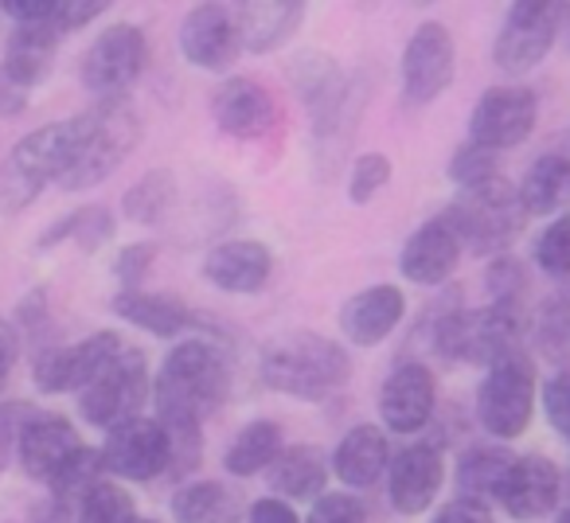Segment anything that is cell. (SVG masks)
<instances>
[{
  "mask_svg": "<svg viewBox=\"0 0 570 523\" xmlns=\"http://www.w3.org/2000/svg\"><path fill=\"white\" fill-rule=\"evenodd\" d=\"M106 461H102V450H75L63 465L51 473L48 489H51V500L59 507H79L87 500V492L95 489L98 481H106Z\"/></svg>",
  "mask_w": 570,
  "mask_h": 523,
  "instance_id": "cell-33",
  "label": "cell"
},
{
  "mask_svg": "<svg viewBox=\"0 0 570 523\" xmlns=\"http://www.w3.org/2000/svg\"><path fill=\"white\" fill-rule=\"evenodd\" d=\"M302 20H305V4H297V0H289V4H243L238 9L243 48L266 56V51L282 48L302 28Z\"/></svg>",
  "mask_w": 570,
  "mask_h": 523,
  "instance_id": "cell-27",
  "label": "cell"
},
{
  "mask_svg": "<svg viewBox=\"0 0 570 523\" xmlns=\"http://www.w3.org/2000/svg\"><path fill=\"white\" fill-rule=\"evenodd\" d=\"M36 406H24V403H9L0 406V468L9 465V457L17 453V442H20V430L28 426Z\"/></svg>",
  "mask_w": 570,
  "mask_h": 523,
  "instance_id": "cell-43",
  "label": "cell"
},
{
  "mask_svg": "<svg viewBox=\"0 0 570 523\" xmlns=\"http://www.w3.org/2000/svg\"><path fill=\"white\" fill-rule=\"evenodd\" d=\"M297 95H302L305 110L313 114V137L317 145H325L328 137H336L341 129H348L356 121V106H352V87L344 79L341 63L325 51H302L289 67Z\"/></svg>",
  "mask_w": 570,
  "mask_h": 523,
  "instance_id": "cell-7",
  "label": "cell"
},
{
  "mask_svg": "<svg viewBox=\"0 0 570 523\" xmlns=\"http://www.w3.org/2000/svg\"><path fill=\"white\" fill-rule=\"evenodd\" d=\"M106 9H110L106 0H59L56 4V32L59 36L79 32V28H87L90 20L102 17Z\"/></svg>",
  "mask_w": 570,
  "mask_h": 523,
  "instance_id": "cell-42",
  "label": "cell"
},
{
  "mask_svg": "<svg viewBox=\"0 0 570 523\" xmlns=\"http://www.w3.org/2000/svg\"><path fill=\"white\" fill-rule=\"evenodd\" d=\"M434 523H489V507L461 496V500H453V504H445Z\"/></svg>",
  "mask_w": 570,
  "mask_h": 523,
  "instance_id": "cell-46",
  "label": "cell"
},
{
  "mask_svg": "<svg viewBox=\"0 0 570 523\" xmlns=\"http://www.w3.org/2000/svg\"><path fill=\"white\" fill-rule=\"evenodd\" d=\"M328 481V468L321 450H309V445H297V450H282V457L269 468V484H274L282 496L289 500H309L321 496Z\"/></svg>",
  "mask_w": 570,
  "mask_h": 523,
  "instance_id": "cell-30",
  "label": "cell"
},
{
  "mask_svg": "<svg viewBox=\"0 0 570 523\" xmlns=\"http://www.w3.org/2000/svg\"><path fill=\"white\" fill-rule=\"evenodd\" d=\"M110 309L118 313L121 320L145 328L153 336H180L196 325L191 309L173 294H149V289H121L110 302Z\"/></svg>",
  "mask_w": 570,
  "mask_h": 523,
  "instance_id": "cell-26",
  "label": "cell"
},
{
  "mask_svg": "<svg viewBox=\"0 0 570 523\" xmlns=\"http://www.w3.org/2000/svg\"><path fill=\"white\" fill-rule=\"evenodd\" d=\"M79 523H137V500L121 481H98L79 504Z\"/></svg>",
  "mask_w": 570,
  "mask_h": 523,
  "instance_id": "cell-35",
  "label": "cell"
},
{
  "mask_svg": "<svg viewBox=\"0 0 570 523\" xmlns=\"http://www.w3.org/2000/svg\"><path fill=\"white\" fill-rule=\"evenodd\" d=\"M274 274V254L258 238H230L207 250L204 278L223 294H258Z\"/></svg>",
  "mask_w": 570,
  "mask_h": 523,
  "instance_id": "cell-19",
  "label": "cell"
},
{
  "mask_svg": "<svg viewBox=\"0 0 570 523\" xmlns=\"http://www.w3.org/2000/svg\"><path fill=\"white\" fill-rule=\"evenodd\" d=\"M512 453L508 450H469L458 465V484H461V496L465 500H497L500 489H504V476L512 468Z\"/></svg>",
  "mask_w": 570,
  "mask_h": 523,
  "instance_id": "cell-34",
  "label": "cell"
},
{
  "mask_svg": "<svg viewBox=\"0 0 570 523\" xmlns=\"http://www.w3.org/2000/svg\"><path fill=\"white\" fill-rule=\"evenodd\" d=\"M106 473H114L118 481H157L173 468V442H168L165 426L157 418H134L126 426L110 430L102 445Z\"/></svg>",
  "mask_w": 570,
  "mask_h": 523,
  "instance_id": "cell-10",
  "label": "cell"
},
{
  "mask_svg": "<svg viewBox=\"0 0 570 523\" xmlns=\"http://www.w3.org/2000/svg\"><path fill=\"white\" fill-rule=\"evenodd\" d=\"M149 43L137 24H114L98 36L87 48L79 63V82L98 98V102H114L126 98V90L141 79Z\"/></svg>",
  "mask_w": 570,
  "mask_h": 523,
  "instance_id": "cell-9",
  "label": "cell"
},
{
  "mask_svg": "<svg viewBox=\"0 0 570 523\" xmlns=\"http://www.w3.org/2000/svg\"><path fill=\"white\" fill-rule=\"evenodd\" d=\"M63 36L51 24H17L9 48H4V63H0V75L12 79L17 87H24L32 95V87H40L51 71V59H56V48Z\"/></svg>",
  "mask_w": 570,
  "mask_h": 523,
  "instance_id": "cell-25",
  "label": "cell"
},
{
  "mask_svg": "<svg viewBox=\"0 0 570 523\" xmlns=\"http://www.w3.org/2000/svg\"><path fill=\"white\" fill-rule=\"evenodd\" d=\"M262 379L294 398H328L352 379V356L321 333H285L262 352Z\"/></svg>",
  "mask_w": 570,
  "mask_h": 523,
  "instance_id": "cell-2",
  "label": "cell"
},
{
  "mask_svg": "<svg viewBox=\"0 0 570 523\" xmlns=\"http://www.w3.org/2000/svg\"><path fill=\"white\" fill-rule=\"evenodd\" d=\"M176 523H235L243 515L238 496L219 481H191L173 496Z\"/></svg>",
  "mask_w": 570,
  "mask_h": 523,
  "instance_id": "cell-28",
  "label": "cell"
},
{
  "mask_svg": "<svg viewBox=\"0 0 570 523\" xmlns=\"http://www.w3.org/2000/svg\"><path fill=\"white\" fill-rule=\"evenodd\" d=\"M121 348H126V341L106 328V333H95L79 344L43 352V356H36V387H40L43 395L87 391L90 383H95V375L102 372Z\"/></svg>",
  "mask_w": 570,
  "mask_h": 523,
  "instance_id": "cell-12",
  "label": "cell"
},
{
  "mask_svg": "<svg viewBox=\"0 0 570 523\" xmlns=\"http://www.w3.org/2000/svg\"><path fill=\"white\" fill-rule=\"evenodd\" d=\"M75 450H82L79 430L67 418H59V414H32L28 426L20 430V442H17L20 468H24L32 481H51V473H56Z\"/></svg>",
  "mask_w": 570,
  "mask_h": 523,
  "instance_id": "cell-23",
  "label": "cell"
},
{
  "mask_svg": "<svg viewBox=\"0 0 570 523\" xmlns=\"http://www.w3.org/2000/svg\"><path fill=\"white\" fill-rule=\"evenodd\" d=\"M387 468H391L387 434H383L380 426H372V422L352 426L333 453V473L341 476L348 489H372Z\"/></svg>",
  "mask_w": 570,
  "mask_h": 523,
  "instance_id": "cell-24",
  "label": "cell"
},
{
  "mask_svg": "<svg viewBox=\"0 0 570 523\" xmlns=\"http://www.w3.org/2000/svg\"><path fill=\"white\" fill-rule=\"evenodd\" d=\"M153 262H157V246L153 243L121 246L118 258H114V278H118L121 289H141L145 274L153 270Z\"/></svg>",
  "mask_w": 570,
  "mask_h": 523,
  "instance_id": "cell-40",
  "label": "cell"
},
{
  "mask_svg": "<svg viewBox=\"0 0 570 523\" xmlns=\"http://www.w3.org/2000/svg\"><path fill=\"white\" fill-rule=\"evenodd\" d=\"M180 51L199 71H227L243 51L238 9L230 4H196L180 24Z\"/></svg>",
  "mask_w": 570,
  "mask_h": 523,
  "instance_id": "cell-14",
  "label": "cell"
},
{
  "mask_svg": "<svg viewBox=\"0 0 570 523\" xmlns=\"http://www.w3.org/2000/svg\"><path fill=\"white\" fill-rule=\"evenodd\" d=\"M450 180L458 184L461 191L476 188V184L497 180V152L484 149V145H476V141L461 145V149L453 152V160H450Z\"/></svg>",
  "mask_w": 570,
  "mask_h": 523,
  "instance_id": "cell-36",
  "label": "cell"
},
{
  "mask_svg": "<svg viewBox=\"0 0 570 523\" xmlns=\"http://www.w3.org/2000/svg\"><path fill=\"white\" fill-rule=\"evenodd\" d=\"M531 411H535V372L520 352H512L489 367L481 391H476V414L492 437L508 442L528 430Z\"/></svg>",
  "mask_w": 570,
  "mask_h": 523,
  "instance_id": "cell-8",
  "label": "cell"
},
{
  "mask_svg": "<svg viewBox=\"0 0 570 523\" xmlns=\"http://www.w3.org/2000/svg\"><path fill=\"white\" fill-rule=\"evenodd\" d=\"M137 523H160V520H141V515H137Z\"/></svg>",
  "mask_w": 570,
  "mask_h": 523,
  "instance_id": "cell-50",
  "label": "cell"
},
{
  "mask_svg": "<svg viewBox=\"0 0 570 523\" xmlns=\"http://www.w3.org/2000/svg\"><path fill=\"white\" fill-rule=\"evenodd\" d=\"M461 238L458 230L445 223V215L422 223L411 238H406L403 254H399V266H403V278L414 286H442L453 270H458L461 258Z\"/></svg>",
  "mask_w": 570,
  "mask_h": 523,
  "instance_id": "cell-20",
  "label": "cell"
},
{
  "mask_svg": "<svg viewBox=\"0 0 570 523\" xmlns=\"http://www.w3.org/2000/svg\"><path fill=\"white\" fill-rule=\"evenodd\" d=\"M173 204H176V176L168 168H153V172H145L121 196V215L129 223H137V227H153V223H160L173 211Z\"/></svg>",
  "mask_w": 570,
  "mask_h": 523,
  "instance_id": "cell-32",
  "label": "cell"
},
{
  "mask_svg": "<svg viewBox=\"0 0 570 523\" xmlns=\"http://www.w3.org/2000/svg\"><path fill=\"white\" fill-rule=\"evenodd\" d=\"M24 110H28V90L0 75V114H4V118H17V114H24Z\"/></svg>",
  "mask_w": 570,
  "mask_h": 523,
  "instance_id": "cell-48",
  "label": "cell"
},
{
  "mask_svg": "<svg viewBox=\"0 0 570 523\" xmlns=\"http://www.w3.org/2000/svg\"><path fill=\"white\" fill-rule=\"evenodd\" d=\"M230 364L215 344L184 341L160 364L153 379L157 422L173 442V473H191L199 465V430L227 403Z\"/></svg>",
  "mask_w": 570,
  "mask_h": 523,
  "instance_id": "cell-1",
  "label": "cell"
},
{
  "mask_svg": "<svg viewBox=\"0 0 570 523\" xmlns=\"http://www.w3.org/2000/svg\"><path fill=\"white\" fill-rule=\"evenodd\" d=\"M87 137H90V110L20 137L17 149L9 152V168L0 176V199H4V207L17 211V207L32 204L43 184L63 180L79 165L82 149H87Z\"/></svg>",
  "mask_w": 570,
  "mask_h": 523,
  "instance_id": "cell-3",
  "label": "cell"
},
{
  "mask_svg": "<svg viewBox=\"0 0 570 523\" xmlns=\"http://www.w3.org/2000/svg\"><path fill=\"white\" fill-rule=\"evenodd\" d=\"M406 317V297L399 286H372L341 305V333L356 348L383 344Z\"/></svg>",
  "mask_w": 570,
  "mask_h": 523,
  "instance_id": "cell-22",
  "label": "cell"
},
{
  "mask_svg": "<svg viewBox=\"0 0 570 523\" xmlns=\"http://www.w3.org/2000/svg\"><path fill=\"white\" fill-rule=\"evenodd\" d=\"M305 523H367V507L348 492H328L309 507Z\"/></svg>",
  "mask_w": 570,
  "mask_h": 523,
  "instance_id": "cell-41",
  "label": "cell"
},
{
  "mask_svg": "<svg viewBox=\"0 0 570 523\" xmlns=\"http://www.w3.org/2000/svg\"><path fill=\"white\" fill-rule=\"evenodd\" d=\"M67 227H71V238L82 250H98V246L114 235V215L95 204V207H82V211L67 215Z\"/></svg>",
  "mask_w": 570,
  "mask_h": 523,
  "instance_id": "cell-39",
  "label": "cell"
},
{
  "mask_svg": "<svg viewBox=\"0 0 570 523\" xmlns=\"http://www.w3.org/2000/svg\"><path fill=\"white\" fill-rule=\"evenodd\" d=\"M277 457H282V426H277V422H250V426L230 442L223 465L235 476H254V473L274 468Z\"/></svg>",
  "mask_w": 570,
  "mask_h": 523,
  "instance_id": "cell-31",
  "label": "cell"
},
{
  "mask_svg": "<svg viewBox=\"0 0 570 523\" xmlns=\"http://www.w3.org/2000/svg\"><path fill=\"white\" fill-rule=\"evenodd\" d=\"M543 406L551 426L559 430L562 437H570V372L554 375L551 383L543 387Z\"/></svg>",
  "mask_w": 570,
  "mask_h": 523,
  "instance_id": "cell-44",
  "label": "cell"
},
{
  "mask_svg": "<svg viewBox=\"0 0 570 523\" xmlns=\"http://www.w3.org/2000/svg\"><path fill=\"white\" fill-rule=\"evenodd\" d=\"M523 215L528 211L520 204V188H512V184H504L497 176V180L461 191L458 204L445 211V223L458 230L461 246H469L476 254H497L520 230Z\"/></svg>",
  "mask_w": 570,
  "mask_h": 523,
  "instance_id": "cell-4",
  "label": "cell"
},
{
  "mask_svg": "<svg viewBox=\"0 0 570 523\" xmlns=\"http://www.w3.org/2000/svg\"><path fill=\"white\" fill-rule=\"evenodd\" d=\"M559 489H562V481H559V468H554V461L531 453V457H515L512 461L497 504L504 507L512 520L531 523V520H543V515L559 504Z\"/></svg>",
  "mask_w": 570,
  "mask_h": 523,
  "instance_id": "cell-18",
  "label": "cell"
},
{
  "mask_svg": "<svg viewBox=\"0 0 570 523\" xmlns=\"http://www.w3.org/2000/svg\"><path fill=\"white\" fill-rule=\"evenodd\" d=\"M567 20H570V9H567Z\"/></svg>",
  "mask_w": 570,
  "mask_h": 523,
  "instance_id": "cell-51",
  "label": "cell"
},
{
  "mask_svg": "<svg viewBox=\"0 0 570 523\" xmlns=\"http://www.w3.org/2000/svg\"><path fill=\"white\" fill-rule=\"evenodd\" d=\"M559 523H570V507H567V512L559 515Z\"/></svg>",
  "mask_w": 570,
  "mask_h": 523,
  "instance_id": "cell-49",
  "label": "cell"
},
{
  "mask_svg": "<svg viewBox=\"0 0 570 523\" xmlns=\"http://www.w3.org/2000/svg\"><path fill=\"white\" fill-rule=\"evenodd\" d=\"M250 523H302V515L285 504V500L266 496V500H254L250 504Z\"/></svg>",
  "mask_w": 570,
  "mask_h": 523,
  "instance_id": "cell-45",
  "label": "cell"
},
{
  "mask_svg": "<svg viewBox=\"0 0 570 523\" xmlns=\"http://www.w3.org/2000/svg\"><path fill=\"white\" fill-rule=\"evenodd\" d=\"M149 395H153L149 359H145L141 348L126 344V348L95 375V383H90L87 391H79V411L90 426L110 434V430L141 418L137 411H141Z\"/></svg>",
  "mask_w": 570,
  "mask_h": 523,
  "instance_id": "cell-5",
  "label": "cell"
},
{
  "mask_svg": "<svg viewBox=\"0 0 570 523\" xmlns=\"http://www.w3.org/2000/svg\"><path fill=\"white\" fill-rule=\"evenodd\" d=\"M391 184V160L383 152H367L352 165L348 176V199L352 204H372L383 188Z\"/></svg>",
  "mask_w": 570,
  "mask_h": 523,
  "instance_id": "cell-37",
  "label": "cell"
},
{
  "mask_svg": "<svg viewBox=\"0 0 570 523\" xmlns=\"http://www.w3.org/2000/svg\"><path fill=\"white\" fill-rule=\"evenodd\" d=\"M535 129V95L523 87H492L481 95L469 118V134L484 149H512Z\"/></svg>",
  "mask_w": 570,
  "mask_h": 523,
  "instance_id": "cell-15",
  "label": "cell"
},
{
  "mask_svg": "<svg viewBox=\"0 0 570 523\" xmlns=\"http://www.w3.org/2000/svg\"><path fill=\"white\" fill-rule=\"evenodd\" d=\"M434 403H438V387H434L430 367H422V364L395 367L380 391L383 426H387L391 434H419L430 422V414H434Z\"/></svg>",
  "mask_w": 570,
  "mask_h": 523,
  "instance_id": "cell-17",
  "label": "cell"
},
{
  "mask_svg": "<svg viewBox=\"0 0 570 523\" xmlns=\"http://www.w3.org/2000/svg\"><path fill=\"white\" fill-rule=\"evenodd\" d=\"M141 141V118L129 106V98H114V102H98L90 110V137L82 149L79 165L59 180L63 191H87L98 188L129 152Z\"/></svg>",
  "mask_w": 570,
  "mask_h": 523,
  "instance_id": "cell-6",
  "label": "cell"
},
{
  "mask_svg": "<svg viewBox=\"0 0 570 523\" xmlns=\"http://www.w3.org/2000/svg\"><path fill=\"white\" fill-rule=\"evenodd\" d=\"M17 352H20V336H17V328H12L9 320L0 317V383L9 379L12 364H17Z\"/></svg>",
  "mask_w": 570,
  "mask_h": 523,
  "instance_id": "cell-47",
  "label": "cell"
},
{
  "mask_svg": "<svg viewBox=\"0 0 570 523\" xmlns=\"http://www.w3.org/2000/svg\"><path fill=\"white\" fill-rule=\"evenodd\" d=\"M570 199V160L567 157H539L520 184V204L528 215H551Z\"/></svg>",
  "mask_w": 570,
  "mask_h": 523,
  "instance_id": "cell-29",
  "label": "cell"
},
{
  "mask_svg": "<svg viewBox=\"0 0 570 523\" xmlns=\"http://www.w3.org/2000/svg\"><path fill=\"white\" fill-rule=\"evenodd\" d=\"M453 36L445 24L426 20L414 28L403 51V98L411 106H426L453 82Z\"/></svg>",
  "mask_w": 570,
  "mask_h": 523,
  "instance_id": "cell-13",
  "label": "cell"
},
{
  "mask_svg": "<svg viewBox=\"0 0 570 523\" xmlns=\"http://www.w3.org/2000/svg\"><path fill=\"white\" fill-rule=\"evenodd\" d=\"M554 36H559V9L539 4V0H523V4L508 9L497 43H492V59L500 71L523 75L551 51Z\"/></svg>",
  "mask_w": 570,
  "mask_h": 523,
  "instance_id": "cell-11",
  "label": "cell"
},
{
  "mask_svg": "<svg viewBox=\"0 0 570 523\" xmlns=\"http://www.w3.org/2000/svg\"><path fill=\"white\" fill-rule=\"evenodd\" d=\"M445 481V465H442V453L434 445H411L403 450L387 468V492H391V504L395 512L403 515H419L434 504V496L442 492Z\"/></svg>",
  "mask_w": 570,
  "mask_h": 523,
  "instance_id": "cell-21",
  "label": "cell"
},
{
  "mask_svg": "<svg viewBox=\"0 0 570 523\" xmlns=\"http://www.w3.org/2000/svg\"><path fill=\"white\" fill-rule=\"evenodd\" d=\"M535 262L543 266L547 274H554V278L570 274V211L562 215V219H554L551 227H547L543 235H539Z\"/></svg>",
  "mask_w": 570,
  "mask_h": 523,
  "instance_id": "cell-38",
  "label": "cell"
},
{
  "mask_svg": "<svg viewBox=\"0 0 570 523\" xmlns=\"http://www.w3.org/2000/svg\"><path fill=\"white\" fill-rule=\"evenodd\" d=\"M212 114L235 141H258L277 126V102L258 79H227L215 90Z\"/></svg>",
  "mask_w": 570,
  "mask_h": 523,
  "instance_id": "cell-16",
  "label": "cell"
}]
</instances>
